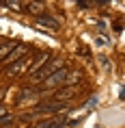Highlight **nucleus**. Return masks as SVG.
Segmentation results:
<instances>
[{
	"mask_svg": "<svg viewBox=\"0 0 125 128\" xmlns=\"http://www.w3.org/2000/svg\"><path fill=\"white\" fill-rule=\"evenodd\" d=\"M28 52V44H17V46L9 52V56L4 61H2V65L7 68V65H11V63H15V61H20V59H24V54Z\"/></svg>",
	"mask_w": 125,
	"mask_h": 128,
	"instance_id": "nucleus-4",
	"label": "nucleus"
},
{
	"mask_svg": "<svg viewBox=\"0 0 125 128\" xmlns=\"http://www.w3.org/2000/svg\"><path fill=\"white\" fill-rule=\"evenodd\" d=\"M50 124H52V120H41V122H37L33 128H50Z\"/></svg>",
	"mask_w": 125,
	"mask_h": 128,
	"instance_id": "nucleus-15",
	"label": "nucleus"
},
{
	"mask_svg": "<svg viewBox=\"0 0 125 128\" xmlns=\"http://www.w3.org/2000/svg\"><path fill=\"white\" fill-rule=\"evenodd\" d=\"M37 91H35V89H30V87H24L20 91V96H17V98H15V104H24V102H28V100H35V98H37Z\"/></svg>",
	"mask_w": 125,
	"mask_h": 128,
	"instance_id": "nucleus-7",
	"label": "nucleus"
},
{
	"mask_svg": "<svg viewBox=\"0 0 125 128\" xmlns=\"http://www.w3.org/2000/svg\"><path fill=\"white\" fill-rule=\"evenodd\" d=\"M2 4L4 7H11V11H22V7H24L22 2H2Z\"/></svg>",
	"mask_w": 125,
	"mask_h": 128,
	"instance_id": "nucleus-13",
	"label": "nucleus"
},
{
	"mask_svg": "<svg viewBox=\"0 0 125 128\" xmlns=\"http://www.w3.org/2000/svg\"><path fill=\"white\" fill-rule=\"evenodd\" d=\"M0 96H2V94H0Z\"/></svg>",
	"mask_w": 125,
	"mask_h": 128,
	"instance_id": "nucleus-16",
	"label": "nucleus"
},
{
	"mask_svg": "<svg viewBox=\"0 0 125 128\" xmlns=\"http://www.w3.org/2000/svg\"><path fill=\"white\" fill-rule=\"evenodd\" d=\"M33 63V59L30 56H24V59L15 61V63H11V65H7L4 68V76H9V78H15V76H22L24 72H26V68Z\"/></svg>",
	"mask_w": 125,
	"mask_h": 128,
	"instance_id": "nucleus-3",
	"label": "nucleus"
},
{
	"mask_svg": "<svg viewBox=\"0 0 125 128\" xmlns=\"http://www.w3.org/2000/svg\"><path fill=\"white\" fill-rule=\"evenodd\" d=\"M60 68H65V61H63V59L47 61V63H45L41 70H37L35 74H30V82H35V85H43V82H45L47 78L54 74V72H58Z\"/></svg>",
	"mask_w": 125,
	"mask_h": 128,
	"instance_id": "nucleus-1",
	"label": "nucleus"
},
{
	"mask_svg": "<svg viewBox=\"0 0 125 128\" xmlns=\"http://www.w3.org/2000/svg\"><path fill=\"white\" fill-rule=\"evenodd\" d=\"M67 80H69V70L60 68L58 72H54L41 87H43V89H56V87H60V85H67Z\"/></svg>",
	"mask_w": 125,
	"mask_h": 128,
	"instance_id": "nucleus-2",
	"label": "nucleus"
},
{
	"mask_svg": "<svg viewBox=\"0 0 125 128\" xmlns=\"http://www.w3.org/2000/svg\"><path fill=\"white\" fill-rule=\"evenodd\" d=\"M65 126H67V117H54L50 124V128H65Z\"/></svg>",
	"mask_w": 125,
	"mask_h": 128,
	"instance_id": "nucleus-12",
	"label": "nucleus"
},
{
	"mask_svg": "<svg viewBox=\"0 0 125 128\" xmlns=\"http://www.w3.org/2000/svg\"><path fill=\"white\" fill-rule=\"evenodd\" d=\"M47 61H50V54H47V52H41L39 56H37V59L33 61V65H30V72H28V76H30V74H35L37 70H41V68H43V65L47 63Z\"/></svg>",
	"mask_w": 125,
	"mask_h": 128,
	"instance_id": "nucleus-8",
	"label": "nucleus"
},
{
	"mask_svg": "<svg viewBox=\"0 0 125 128\" xmlns=\"http://www.w3.org/2000/svg\"><path fill=\"white\" fill-rule=\"evenodd\" d=\"M35 24L41 26V28H47V30H60L58 20H54L52 15H39V18L35 20Z\"/></svg>",
	"mask_w": 125,
	"mask_h": 128,
	"instance_id": "nucleus-6",
	"label": "nucleus"
},
{
	"mask_svg": "<svg viewBox=\"0 0 125 128\" xmlns=\"http://www.w3.org/2000/svg\"><path fill=\"white\" fill-rule=\"evenodd\" d=\"M43 9H45V4H43V2H28V11H30V13H37V18H39V15H43Z\"/></svg>",
	"mask_w": 125,
	"mask_h": 128,
	"instance_id": "nucleus-10",
	"label": "nucleus"
},
{
	"mask_svg": "<svg viewBox=\"0 0 125 128\" xmlns=\"http://www.w3.org/2000/svg\"><path fill=\"white\" fill-rule=\"evenodd\" d=\"M15 46H17V41H7V44H0V63L9 56V52H11Z\"/></svg>",
	"mask_w": 125,
	"mask_h": 128,
	"instance_id": "nucleus-9",
	"label": "nucleus"
},
{
	"mask_svg": "<svg viewBox=\"0 0 125 128\" xmlns=\"http://www.w3.org/2000/svg\"><path fill=\"white\" fill-rule=\"evenodd\" d=\"M11 120V115H9V111L4 106H0V122H9Z\"/></svg>",
	"mask_w": 125,
	"mask_h": 128,
	"instance_id": "nucleus-14",
	"label": "nucleus"
},
{
	"mask_svg": "<svg viewBox=\"0 0 125 128\" xmlns=\"http://www.w3.org/2000/svg\"><path fill=\"white\" fill-rule=\"evenodd\" d=\"M82 80H84V74H82V72H73V74H71V78L67 80V87H73V85H80Z\"/></svg>",
	"mask_w": 125,
	"mask_h": 128,
	"instance_id": "nucleus-11",
	"label": "nucleus"
},
{
	"mask_svg": "<svg viewBox=\"0 0 125 128\" xmlns=\"http://www.w3.org/2000/svg\"><path fill=\"white\" fill-rule=\"evenodd\" d=\"M76 96H78V89L76 87H63V89H56V91H54L52 100L54 102H69V100H73Z\"/></svg>",
	"mask_w": 125,
	"mask_h": 128,
	"instance_id": "nucleus-5",
	"label": "nucleus"
}]
</instances>
